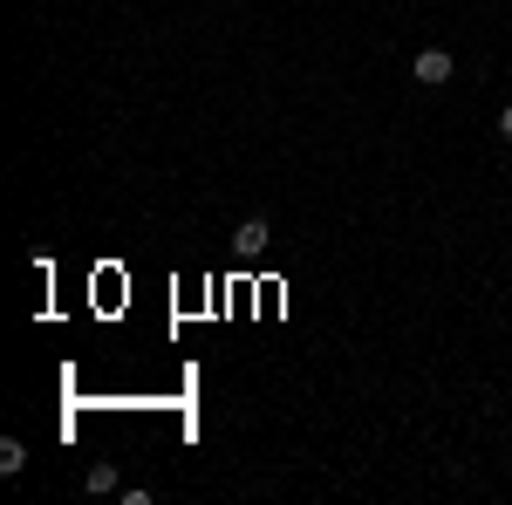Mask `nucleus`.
I'll return each mask as SVG.
<instances>
[{"label":"nucleus","mask_w":512,"mask_h":505,"mask_svg":"<svg viewBox=\"0 0 512 505\" xmlns=\"http://www.w3.org/2000/svg\"><path fill=\"white\" fill-rule=\"evenodd\" d=\"M82 485H89V492H123L117 465H89V471H82Z\"/></svg>","instance_id":"20e7f679"},{"label":"nucleus","mask_w":512,"mask_h":505,"mask_svg":"<svg viewBox=\"0 0 512 505\" xmlns=\"http://www.w3.org/2000/svg\"><path fill=\"white\" fill-rule=\"evenodd\" d=\"M267 239H274L267 219H239V226H233V253H239V260H253V253H267Z\"/></svg>","instance_id":"f03ea898"},{"label":"nucleus","mask_w":512,"mask_h":505,"mask_svg":"<svg viewBox=\"0 0 512 505\" xmlns=\"http://www.w3.org/2000/svg\"><path fill=\"white\" fill-rule=\"evenodd\" d=\"M499 137H506V144H512V103H506V110H499Z\"/></svg>","instance_id":"39448f33"},{"label":"nucleus","mask_w":512,"mask_h":505,"mask_svg":"<svg viewBox=\"0 0 512 505\" xmlns=\"http://www.w3.org/2000/svg\"><path fill=\"white\" fill-rule=\"evenodd\" d=\"M0 471H7V478L28 471V444H21V437H0Z\"/></svg>","instance_id":"7ed1b4c3"},{"label":"nucleus","mask_w":512,"mask_h":505,"mask_svg":"<svg viewBox=\"0 0 512 505\" xmlns=\"http://www.w3.org/2000/svg\"><path fill=\"white\" fill-rule=\"evenodd\" d=\"M410 76L424 82V89H444V82L458 76V62H451V48H417V62H410Z\"/></svg>","instance_id":"f257e3e1"}]
</instances>
